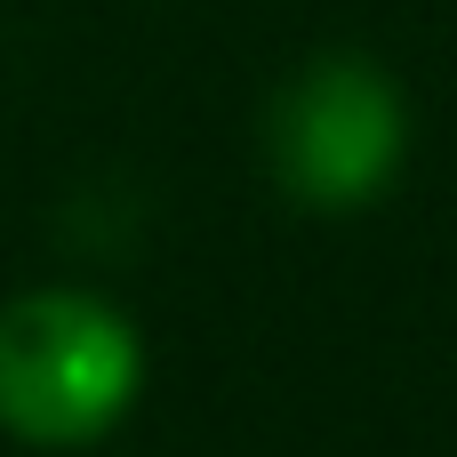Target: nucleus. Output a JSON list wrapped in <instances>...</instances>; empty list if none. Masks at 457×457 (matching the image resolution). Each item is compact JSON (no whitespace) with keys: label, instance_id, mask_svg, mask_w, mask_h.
Returning a JSON list of instances; mask_svg holds the SVG:
<instances>
[{"label":"nucleus","instance_id":"nucleus-1","mask_svg":"<svg viewBox=\"0 0 457 457\" xmlns=\"http://www.w3.org/2000/svg\"><path fill=\"white\" fill-rule=\"evenodd\" d=\"M137 402V329L88 289L0 305V426L40 450L96 442Z\"/></svg>","mask_w":457,"mask_h":457},{"label":"nucleus","instance_id":"nucleus-2","mask_svg":"<svg viewBox=\"0 0 457 457\" xmlns=\"http://www.w3.org/2000/svg\"><path fill=\"white\" fill-rule=\"evenodd\" d=\"M265 153L289 201L361 209L402 169V88L370 56H321L273 96Z\"/></svg>","mask_w":457,"mask_h":457}]
</instances>
